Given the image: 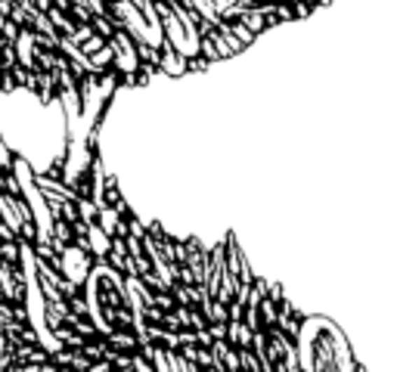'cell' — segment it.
Segmentation results:
<instances>
[{
    "label": "cell",
    "mask_w": 397,
    "mask_h": 372,
    "mask_svg": "<svg viewBox=\"0 0 397 372\" xmlns=\"http://www.w3.org/2000/svg\"><path fill=\"white\" fill-rule=\"evenodd\" d=\"M112 10L125 22V31L137 41L143 53L165 50V25L155 0H112Z\"/></svg>",
    "instance_id": "obj_1"
},
{
    "label": "cell",
    "mask_w": 397,
    "mask_h": 372,
    "mask_svg": "<svg viewBox=\"0 0 397 372\" xmlns=\"http://www.w3.org/2000/svg\"><path fill=\"white\" fill-rule=\"evenodd\" d=\"M158 16L165 25V38H168L171 50H177L180 56H199L202 38H199V13H190L183 3H168V0H158Z\"/></svg>",
    "instance_id": "obj_2"
},
{
    "label": "cell",
    "mask_w": 397,
    "mask_h": 372,
    "mask_svg": "<svg viewBox=\"0 0 397 372\" xmlns=\"http://www.w3.org/2000/svg\"><path fill=\"white\" fill-rule=\"evenodd\" d=\"M19 59H22V66L28 69V71H34V38L28 31H22L19 34Z\"/></svg>",
    "instance_id": "obj_7"
},
{
    "label": "cell",
    "mask_w": 397,
    "mask_h": 372,
    "mask_svg": "<svg viewBox=\"0 0 397 372\" xmlns=\"http://www.w3.org/2000/svg\"><path fill=\"white\" fill-rule=\"evenodd\" d=\"M193 6H196V13L205 22H214L218 25L221 22V16L223 13H236V10H242L236 0H190Z\"/></svg>",
    "instance_id": "obj_4"
},
{
    "label": "cell",
    "mask_w": 397,
    "mask_h": 372,
    "mask_svg": "<svg viewBox=\"0 0 397 372\" xmlns=\"http://www.w3.org/2000/svg\"><path fill=\"white\" fill-rule=\"evenodd\" d=\"M84 270H88V261H84V255L78 252V248H69L66 252V276L71 282H81L84 279Z\"/></svg>",
    "instance_id": "obj_6"
},
{
    "label": "cell",
    "mask_w": 397,
    "mask_h": 372,
    "mask_svg": "<svg viewBox=\"0 0 397 372\" xmlns=\"http://www.w3.org/2000/svg\"><path fill=\"white\" fill-rule=\"evenodd\" d=\"M239 50H245V44L236 38V31L230 25H221L218 34H214V56H233Z\"/></svg>",
    "instance_id": "obj_5"
},
{
    "label": "cell",
    "mask_w": 397,
    "mask_h": 372,
    "mask_svg": "<svg viewBox=\"0 0 397 372\" xmlns=\"http://www.w3.org/2000/svg\"><path fill=\"white\" fill-rule=\"evenodd\" d=\"M162 69H165V75H183V71H186V62H183V56H180L177 50H168V47H165Z\"/></svg>",
    "instance_id": "obj_8"
},
{
    "label": "cell",
    "mask_w": 397,
    "mask_h": 372,
    "mask_svg": "<svg viewBox=\"0 0 397 372\" xmlns=\"http://www.w3.org/2000/svg\"><path fill=\"white\" fill-rule=\"evenodd\" d=\"M109 44L115 50V66L125 71V75H134L137 66H140V56H137V50H134L137 41L127 31H112Z\"/></svg>",
    "instance_id": "obj_3"
}]
</instances>
